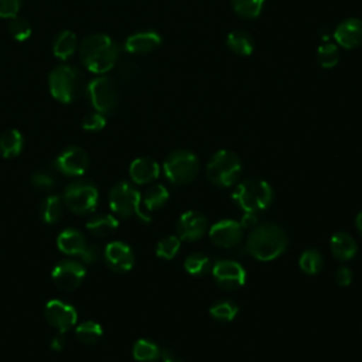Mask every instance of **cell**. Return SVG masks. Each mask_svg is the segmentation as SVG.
<instances>
[{"label":"cell","instance_id":"cell-6","mask_svg":"<svg viewBox=\"0 0 362 362\" xmlns=\"http://www.w3.org/2000/svg\"><path fill=\"white\" fill-rule=\"evenodd\" d=\"M109 205L110 209L122 216V218H130L136 215L140 221L148 223L151 221L150 215H147L141 209V195L140 192L129 182L120 181L117 182L109 194Z\"/></svg>","mask_w":362,"mask_h":362},{"label":"cell","instance_id":"cell-33","mask_svg":"<svg viewBox=\"0 0 362 362\" xmlns=\"http://www.w3.org/2000/svg\"><path fill=\"white\" fill-rule=\"evenodd\" d=\"M102 334V327L95 321H83L75 329V335L82 344H95L100 339Z\"/></svg>","mask_w":362,"mask_h":362},{"label":"cell","instance_id":"cell-27","mask_svg":"<svg viewBox=\"0 0 362 362\" xmlns=\"http://www.w3.org/2000/svg\"><path fill=\"white\" fill-rule=\"evenodd\" d=\"M133 358L137 362H157L161 358V351L156 342L143 338L134 342Z\"/></svg>","mask_w":362,"mask_h":362},{"label":"cell","instance_id":"cell-43","mask_svg":"<svg viewBox=\"0 0 362 362\" xmlns=\"http://www.w3.org/2000/svg\"><path fill=\"white\" fill-rule=\"evenodd\" d=\"M355 226H356V229H358V232L362 235V211L356 215V218H355Z\"/></svg>","mask_w":362,"mask_h":362},{"label":"cell","instance_id":"cell-39","mask_svg":"<svg viewBox=\"0 0 362 362\" xmlns=\"http://www.w3.org/2000/svg\"><path fill=\"white\" fill-rule=\"evenodd\" d=\"M23 0H0V17L11 18L18 14Z\"/></svg>","mask_w":362,"mask_h":362},{"label":"cell","instance_id":"cell-1","mask_svg":"<svg viewBox=\"0 0 362 362\" xmlns=\"http://www.w3.org/2000/svg\"><path fill=\"white\" fill-rule=\"evenodd\" d=\"M288 239L284 229L273 222H263L250 229L246 238L245 250L257 260L269 262L287 249Z\"/></svg>","mask_w":362,"mask_h":362},{"label":"cell","instance_id":"cell-4","mask_svg":"<svg viewBox=\"0 0 362 362\" xmlns=\"http://www.w3.org/2000/svg\"><path fill=\"white\" fill-rule=\"evenodd\" d=\"M233 202L243 212H260L270 206L273 189L270 184L260 178H246L239 182L232 192Z\"/></svg>","mask_w":362,"mask_h":362},{"label":"cell","instance_id":"cell-19","mask_svg":"<svg viewBox=\"0 0 362 362\" xmlns=\"http://www.w3.org/2000/svg\"><path fill=\"white\" fill-rule=\"evenodd\" d=\"M129 174L136 184H148L154 181L160 174V165L156 160L150 157H139L132 161L129 167Z\"/></svg>","mask_w":362,"mask_h":362},{"label":"cell","instance_id":"cell-8","mask_svg":"<svg viewBox=\"0 0 362 362\" xmlns=\"http://www.w3.org/2000/svg\"><path fill=\"white\" fill-rule=\"evenodd\" d=\"M86 92L96 112L102 115H112L117 110L120 95L116 83L107 76H99L88 83Z\"/></svg>","mask_w":362,"mask_h":362},{"label":"cell","instance_id":"cell-23","mask_svg":"<svg viewBox=\"0 0 362 362\" xmlns=\"http://www.w3.org/2000/svg\"><path fill=\"white\" fill-rule=\"evenodd\" d=\"M119 228V221L113 215L102 214V215H95L86 222V229L99 238L109 236L116 232Z\"/></svg>","mask_w":362,"mask_h":362},{"label":"cell","instance_id":"cell-18","mask_svg":"<svg viewBox=\"0 0 362 362\" xmlns=\"http://www.w3.org/2000/svg\"><path fill=\"white\" fill-rule=\"evenodd\" d=\"M334 38L338 45L345 49H354L362 45V20L361 18H346L341 21L334 30Z\"/></svg>","mask_w":362,"mask_h":362},{"label":"cell","instance_id":"cell-42","mask_svg":"<svg viewBox=\"0 0 362 362\" xmlns=\"http://www.w3.org/2000/svg\"><path fill=\"white\" fill-rule=\"evenodd\" d=\"M62 346H64V339H62V337H61V335L54 337L52 341H51V348L55 349V351H59V349H62Z\"/></svg>","mask_w":362,"mask_h":362},{"label":"cell","instance_id":"cell-24","mask_svg":"<svg viewBox=\"0 0 362 362\" xmlns=\"http://www.w3.org/2000/svg\"><path fill=\"white\" fill-rule=\"evenodd\" d=\"M76 48H78V38L75 33L69 30L61 31L52 42V52L59 59H66L72 57Z\"/></svg>","mask_w":362,"mask_h":362},{"label":"cell","instance_id":"cell-21","mask_svg":"<svg viewBox=\"0 0 362 362\" xmlns=\"http://www.w3.org/2000/svg\"><path fill=\"white\" fill-rule=\"evenodd\" d=\"M329 249L335 259L345 262L352 259L358 252L355 239L346 232H337L329 239Z\"/></svg>","mask_w":362,"mask_h":362},{"label":"cell","instance_id":"cell-32","mask_svg":"<svg viewBox=\"0 0 362 362\" xmlns=\"http://www.w3.org/2000/svg\"><path fill=\"white\" fill-rule=\"evenodd\" d=\"M266 0H232L233 11L242 18H256L263 10Z\"/></svg>","mask_w":362,"mask_h":362},{"label":"cell","instance_id":"cell-10","mask_svg":"<svg viewBox=\"0 0 362 362\" xmlns=\"http://www.w3.org/2000/svg\"><path fill=\"white\" fill-rule=\"evenodd\" d=\"M57 246L66 255L79 256L85 263H95L100 256L98 246L88 245L85 236L79 230L71 228L62 230L58 235Z\"/></svg>","mask_w":362,"mask_h":362},{"label":"cell","instance_id":"cell-35","mask_svg":"<svg viewBox=\"0 0 362 362\" xmlns=\"http://www.w3.org/2000/svg\"><path fill=\"white\" fill-rule=\"evenodd\" d=\"M181 247V239L175 235H168L160 239L156 245V255L164 260H171Z\"/></svg>","mask_w":362,"mask_h":362},{"label":"cell","instance_id":"cell-2","mask_svg":"<svg viewBox=\"0 0 362 362\" xmlns=\"http://www.w3.org/2000/svg\"><path fill=\"white\" fill-rule=\"evenodd\" d=\"M120 49L107 34H92L86 37L79 47L82 64L93 74L110 71L117 59Z\"/></svg>","mask_w":362,"mask_h":362},{"label":"cell","instance_id":"cell-12","mask_svg":"<svg viewBox=\"0 0 362 362\" xmlns=\"http://www.w3.org/2000/svg\"><path fill=\"white\" fill-rule=\"evenodd\" d=\"M85 267L75 260H61L52 269L51 277L54 284L65 291L76 288L85 279Z\"/></svg>","mask_w":362,"mask_h":362},{"label":"cell","instance_id":"cell-30","mask_svg":"<svg viewBox=\"0 0 362 362\" xmlns=\"http://www.w3.org/2000/svg\"><path fill=\"white\" fill-rule=\"evenodd\" d=\"M41 218L45 223H57L62 216V202L61 198L57 195L47 197L40 208Z\"/></svg>","mask_w":362,"mask_h":362},{"label":"cell","instance_id":"cell-20","mask_svg":"<svg viewBox=\"0 0 362 362\" xmlns=\"http://www.w3.org/2000/svg\"><path fill=\"white\" fill-rule=\"evenodd\" d=\"M161 44V37L156 31H139L132 34L126 42L124 48L130 54H147L158 48Z\"/></svg>","mask_w":362,"mask_h":362},{"label":"cell","instance_id":"cell-14","mask_svg":"<svg viewBox=\"0 0 362 362\" xmlns=\"http://www.w3.org/2000/svg\"><path fill=\"white\" fill-rule=\"evenodd\" d=\"M44 314L49 325L58 329L59 334H64L69 328H72L78 320L76 310L71 304H66L62 300H55V298L49 300L45 304Z\"/></svg>","mask_w":362,"mask_h":362},{"label":"cell","instance_id":"cell-7","mask_svg":"<svg viewBox=\"0 0 362 362\" xmlns=\"http://www.w3.org/2000/svg\"><path fill=\"white\" fill-rule=\"evenodd\" d=\"M163 170L171 184L185 185L195 180L199 171V161L189 150H175L165 157Z\"/></svg>","mask_w":362,"mask_h":362},{"label":"cell","instance_id":"cell-9","mask_svg":"<svg viewBox=\"0 0 362 362\" xmlns=\"http://www.w3.org/2000/svg\"><path fill=\"white\" fill-rule=\"evenodd\" d=\"M98 188L85 181L72 182L64 191V201L66 206L75 214L92 212L98 205Z\"/></svg>","mask_w":362,"mask_h":362},{"label":"cell","instance_id":"cell-3","mask_svg":"<svg viewBox=\"0 0 362 362\" xmlns=\"http://www.w3.org/2000/svg\"><path fill=\"white\" fill-rule=\"evenodd\" d=\"M48 86L51 95L62 103L75 102L88 88L82 71L72 65L55 66L48 76Z\"/></svg>","mask_w":362,"mask_h":362},{"label":"cell","instance_id":"cell-31","mask_svg":"<svg viewBox=\"0 0 362 362\" xmlns=\"http://www.w3.org/2000/svg\"><path fill=\"white\" fill-rule=\"evenodd\" d=\"M298 266L307 274H318L324 266L322 255L317 249H307L301 253Z\"/></svg>","mask_w":362,"mask_h":362},{"label":"cell","instance_id":"cell-26","mask_svg":"<svg viewBox=\"0 0 362 362\" xmlns=\"http://www.w3.org/2000/svg\"><path fill=\"white\" fill-rule=\"evenodd\" d=\"M168 197V189L161 184H156L144 191L141 197V204L144 205L146 211H157L167 204Z\"/></svg>","mask_w":362,"mask_h":362},{"label":"cell","instance_id":"cell-44","mask_svg":"<svg viewBox=\"0 0 362 362\" xmlns=\"http://www.w3.org/2000/svg\"><path fill=\"white\" fill-rule=\"evenodd\" d=\"M163 362H182V361L175 359V358H173V356H168V355L164 352V354H163Z\"/></svg>","mask_w":362,"mask_h":362},{"label":"cell","instance_id":"cell-41","mask_svg":"<svg viewBox=\"0 0 362 362\" xmlns=\"http://www.w3.org/2000/svg\"><path fill=\"white\" fill-rule=\"evenodd\" d=\"M240 225L243 229H253L256 225H259V216L256 212H243V216L240 219Z\"/></svg>","mask_w":362,"mask_h":362},{"label":"cell","instance_id":"cell-38","mask_svg":"<svg viewBox=\"0 0 362 362\" xmlns=\"http://www.w3.org/2000/svg\"><path fill=\"white\" fill-rule=\"evenodd\" d=\"M31 182L34 187H37L40 189H49L54 187L55 180L49 173L38 170L31 175Z\"/></svg>","mask_w":362,"mask_h":362},{"label":"cell","instance_id":"cell-36","mask_svg":"<svg viewBox=\"0 0 362 362\" xmlns=\"http://www.w3.org/2000/svg\"><path fill=\"white\" fill-rule=\"evenodd\" d=\"M8 33L17 41H25L31 35V24L21 16H14L8 21Z\"/></svg>","mask_w":362,"mask_h":362},{"label":"cell","instance_id":"cell-11","mask_svg":"<svg viewBox=\"0 0 362 362\" xmlns=\"http://www.w3.org/2000/svg\"><path fill=\"white\" fill-rule=\"evenodd\" d=\"M218 286L226 290H235L245 284L246 272L243 266L230 259H219L212 264L211 270Z\"/></svg>","mask_w":362,"mask_h":362},{"label":"cell","instance_id":"cell-15","mask_svg":"<svg viewBox=\"0 0 362 362\" xmlns=\"http://www.w3.org/2000/svg\"><path fill=\"white\" fill-rule=\"evenodd\" d=\"M177 236L181 240L194 242L201 239L208 230V221L205 215L198 211H187L184 212L175 225Z\"/></svg>","mask_w":362,"mask_h":362},{"label":"cell","instance_id":"cell-25","mask_svg":"<svg viewBox=\"0 0 362 362\" xmlns=\"http://www.w3.org/2000/svg\"><path fill=\"white\" fill-rule=\"evenodd\" d=\"M24 146L23 134L17 129L6 130L0 136V153L4 158L17 157Z\"/></svg>","mask_w":362,"mask_h":362},{"label":"cell","instance_id":"cell-40","mask_svg":"<svg viewBox=\"0 0 362 362\" xmlns=\"http://www.w3.org/2000/svg\"><path fill=\"white\" fill-rule=\"evenodd\" d=\"M335 281H337V284H339L342 287L351 284V281H352V272H351V269L346 267V266L338 267L335 270Z\"/></svg>","mask_w":362,"mask_h":362},{"label":"cell","instance_id":"cell-13","mask_svg":"<svg viewBox=\"0 0 362 362\" xmlns=\"http://www.w3.org/2000/svg\"><path fill=\"white\" fill-rule=\"evenodd\" d=\"M243 228L240 222L233 219H221L209 228V239L214 245L225 249H232L240 243Z\"/></svg>","mask_w":362,"mask_h":362},{"label":"cell","instance_id":"cell-17","mask_svg":"<svg viewBox=\"0 0 362 362\" xmlns=\"http://www.w3.org/2000/svg\"><path fill=\"white\" fill-rule=\"evenodd\" d=\"M105 260L115 272H127L134 264V255L129 245L115 240L105 247Z\"/></svg>","mask_w":362,"mask_h":362},{"label":"cell","instance_id":"cell-5","mask_svg":"<svg viewBox=\"0 0 362 362\" xmlns=\"http://www.w3.org/2000/svg\"><path fill=\"white\" fill-rule=\"evenodd\" d=\"M242 173V161L230 150L216 151L206 164V178L216 187L233 185Z\"/></svg>","mask_w":362,"mask_h":362},{"label":"cell","instance_id":"cell-28","mask_svg":"<svg viewBox=\"0 0 362 362\" xmlns=\"http://www.w3.org/2000/svg\"><path fill=\"white\" fill-rule=\"evenodd\" d=\"M209 314L219 322H229L236 317L238 305L229 298H219L209 305Z\"/></svg>","mask_w":362,"mask_h":362},{"label":"cell","instance_id":"cell-16","mask_svg":"<svg viewBox=\"0 0 362 362\" xmlns=\"http://www.w3.org/2000/svg\"><path fill=\"white\" fill-rule=\"evenodd\" d=\"M55 165L62 174L76 177L82 175L88 170L89 157L83 148L78 146H71L57 157Z\"/></svg>","mask_w":362,"mask_h":362},{"label":"cell","instance_id":"cell-29","mask_svg":"<svg viewBox=\"0 0 362 362\" xmlns=\"http://www.w3.org/2000/svg\"><path fill=\"white\" fill-rule=\"evenodd\" d=\"M184 269L192 276H205L212 270L211 259L202 252H194L184 260Z\"/></svg>","mask_w":362,"mask_h":362},{"label":"cell","instance_id":"cell-34","mask_svg":"<svg viewBox=\"0 0 362 362\" xmlns=\"http://www.w3.org/2000/svg\"><path fill=\"white\" fill-rule=\"evenodd\" d=\"M317 59L322 68H334L339 61L338 47L329 41H324L317 49Z\"/></svg>","mask_w":362,"mask_h":362},{"label":"cell","instance_id":"cell-22","mask_svg":"<svg viewBox=\"0 0 362 362\" xmlns=\"http://www.w3.org/2000/svg\"><path fill=\"white\" fill-rule=\"evenodd\" d=\"M226 45L236 55L247 57L255 49V40H253V37L247 31L235 30V31H230L228 34Z\"/></svg>","mask_w":362,"mask_h":362},{"label":"cell","instance_id":"cell-37","mask_svg":"<svg viewBox=\"0 0 362 362\" xmlns=\"http://www.w3.org/2000/svg\"><path fill=\"white\" fill-rule=\"evenodd\" d=\"M106 124V116L99 112H89L82 119V127L88 132H99Z\"/></svg>","mask_w":362,"mask_h":362}]
</instances>
